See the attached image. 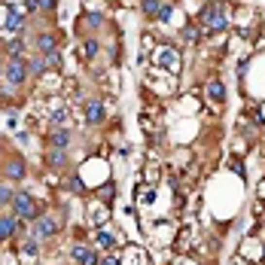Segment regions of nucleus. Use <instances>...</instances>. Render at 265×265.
I'll list each match as a JSON object with an SVG mask.
<instances>
[{"label": "nucleus", "instance_id": "nucleus-1", "mask_svg": "<svg viewBox=\"0 0 265 265\" xmlns=\"http://www.w3.org/2000/svg\"><path fill=\"white\" fill-rule=\"evenodd\" d=\"M201 25L207 28V31H223L226 28V9L220 6V3H211L201 13Z\"/></svg>", "mask_w": 265, "mask_h": 265}, {"label": "nucleus", "instance_id": "nucleus-2", "mask_svg": "<svg viewBox=\"0 0 265 265\" xmlns=\"http://www.w3.org/2000/svg\"><path fill=\"white\" fill-rule=\"evenodd\" d=\"M13 207H16V213H18V216H25V220H31V223L40 216L37 204H34V198H31L28 192H16V195H13Z\"/></svg>", "mask_w": 265, "mask_h": 265}, {"label": "nucleus", "instance_id": "nucleus-3", "mask_svg": "<svg viewBox=\"0 0 265 265\" xmlns=\"http://www.w3.org/2000/svg\"><path fill=\"white\" fill-rule=\"evenodd\" d=\"M28 79V61L25 58H13L6 67V83L9 86H21Z\"/></svg>", "mask_w": 265, "mask_h": 265}, {"label": "nucleus", "instance_id": "nucleus-4", "mask_svg": "<svg viewBox=\"0 0 265 265\" xmlns=\"http://www.w3.org/2000/svg\"><path fill=\"white\" fill-rule=\"evenodd\" d=\"M71 256H73L79 265H98V256H95L88 247H83V244H73V247H71Z\"/></svg>", "mask_w": 265, "mask_h": 265}, {"label": "nucleus", "instance_id": "nucleus-5", "mask_svg": "<svg viewBox=\"0 0 265 265\" xmlns=\"http://www.w3.org/2000/svg\"><path fill=\"white\" fill-rule=\"evenodd\" d=\"M55 220H49V216H37L34 220V232H37V238H52L55 235Z\"/></svg>", "mask_w": 265, "mask_h": 265}, {"label": "nucleus", "instance_id": "nucleus-6", "mask_svg": "<svg viewBox=\"0 0 265 265\" xmlns=\"http://www.w3.org/2000/svg\"><path fill=\"white\" fill-rule=\"evenodd\" d=\"M18 229H21V220H16V216H0V241L13 238Z\"/></svg>", "mask_w": 265, "mask_h": 265}, {"label": "nucleus", "instance_id": "nucleus-7", "mask_svg": "<svg viewBox=\"0 0 265 265\" xmlns=\"http://www.w3.org/2000/svg\"><path fill=\"white\" fill-rule=\"evenodd\" d=\"M159 61H162L165 67H171V73L180 71V55H177L174 49H165V46H162V52H159Z\"/></svg>", "mask_w": 265, "mask_h": 265}, {"label": "nucleus", "instance_id": "nucleus-8", "mask_svg": "<svg viewBox=\"0 0 265 265\" xmlns=\"http://www.w3.org/2000/svg\"><path fill=\"white\" fill-rule=\"evenodd\" d=\"M67 143H71V131L58 128V131L49 134V149H67Z\"/></svg>", "mask_w": 265, "mask_h": 265}, {"label": "nucleus", "instance_id": "nucleus-9", "mask_svg": "<svg viewBox=\"0 0 265 265\" xmlns=\"http://www.w3.org/2000/svg\"><path fill=\"white\" fill-rule=\"evenodd\" d=\"M101 119H104V107H101V101H88V104H86V122L98 125Z\"/></svg>", "mask_w": 265, "mask_h": 265}, {"label": "nucleus", "instance_id": "nucleus-10", "mask_svg": "<svg viewBox=\"0 0 265 265\" xmlns=\"http://www.w3.org/2000/svg\"><path fill=\"white\" fill-rule=\"evenodd\" d=\"M21 25H25V18H21V9H18V6H9L6 28H9V31H21Z\"/></svg>", "mask_w": 265, "mask_h": 265}, {"label": "nucleus", "instance_id": "nucleus-11", "mask_svg": "<svg viewBox=\"0 0 265 265\" xmlns=\"http://www.w3.org/2000/svg\"><path fill=\"white\" fill-rule=\"evenodd\" d=\"M37 46H40V52H43V55L58 52V49H55V40L49 37V34H40V37H37Z\"/></svg>", "mask_w": 265, "mask_h": 265}, {"label": "nucleus", "instance_id": "nucleus-12", "mask_svg": "<svg viewBox=\"0 0 265 265\" xmlns=\"http://www.w3.org/2000/svg\"><path fill=\"white\" fill-rule=\"evenodd\" d=\"M98 247H101V250H113V247H116V238L101 229V232H98Z\"/></svg>", "mask_w": 265, "mask_h": 265}, {"label": "nucleus", "instance_id": "nucleus-13", "mask_svg": "<svg viewBox=\"0 0 265 265\" xmlns=\"http://www.w3.org/2000/svg\"><path fill=\"white\" fill-rule=\"evenodd\" d=\"M34 256H37V241L31 238V241H25V244H21V259H28V262H31Z\"/></svg>", "mask_w": 265, "mask_h": 265}, {"label": "nucleus", "instance_id": "nucleus-14", "mask_svg": "<svg viewBox=\"0 0 265 265\" xmlns=\"http://www.w3.org/2000/svg\"><path fill=\"white\" fill-rule=\"evenodd\" d=\"M46 162L55 165V168L64 165V149H49V153H46Z\"/></svg>", "mask_w": 265, "mask_h": 265}, {"label": "nucleus", "instance_id": "nucleus-15", "mask_svg": "<svg viewBox=\"0 0 265 265\" xmlns=\"http://www.w3.org/2000/svg\"><path fill=\"white\" fill-rule=\"evenodd\" d=\"M207 95H211V101H220V104H223V98H226V88H223V83H211Z\"/></svg>", "mask_w": 265, "mask_h": 265}, {"label": "nucleus", "instance_id": "nucleus-16", "mask_svg": "<svg viewBox=\"0 0 265 265\" xmlns=\"http://www.w3.org/2000/svg\"><path fill=\"white\" fill-rule=\"evenodd\" d=\"M6 177H9V180H18V177H25V165H21V162H13V165L6 168Z\"/></svg>", "mask_w": 265, "mask_h": 265}, {"label": "nucleus", "instance_id": "nucleus-17", "mask_svg": "<svg viewBox=\"0 0 265 265\" xmlns=\"http://www.w3.org/2000/svg\"><path fill=\"white\" fill-rule=\"evenodd\" d=\"M159 6H162L159 0H143V13L146 16H159Z\"/></svg>", "mask_w": 265, "mask_h": 265}, {"label": "nucleus", "instance_id": "nucleus-18", "mask_svg": "<svg viewBox=\"0 0 265 265\" xmlns=\"http://www.w3.org/2000/svg\"><path fill=\"white\" fill-rule=\"evenodd\" d=\"M64 119H67V110H52V113H49V122H52V125H61Z\"/></svg>", "mask_w": 265, "mask_h": 265}, {"label": "nucleus", "instance_id": "nucleus-19", "mask_svg": "<svg viewBox=\"0 0 265 265\" xmlns=\"http://www.w3.org/2000/svg\"><path fill=\"white\" fill-rule=\"evenodd\" d=\"M171 13H174V6H171V3H162V6H159V16H156V18L168 21V18H171Z\"/></svg>", "mask_w": 265, "mask_h": 265}, {"label": "nucleus", "instance_id": "nucleus-20", "mask_svg": "<svg viewBox=\"0 0 265 265\" xmlns=\"http://www.w3.org/2000/svg\"><path fill=\"white\" fill-rule=\"evenodd\" d=\"M28 71H34V73H43V71H46V61H43V58L31 61V64H28Z\"/></svg>", "mask_w": 265, "mask_h": 265}, {"label": "nucleus", "instance_id": "nucleus-21", "mask_svg": "<svg viewBox=\"0 0 265 265\" xmlns=\"http://www.w3.org/2000/svg\"><path fill=\"white\" fill-rule=\"evenodd\" d=\"M21 49H25V46H21L18 40H16V43H9V55H13V58H21Z\"/></svg>", "mask_w": 265, "mask_h": 265}, {"label": "nucleus", "instance_id": "nucleus-22", "mask_svg": "<svg viewBox=\"0 0 265 265\" xmlns=\"http://www.w3.org/2000/svg\"><path fill=\"white\" fill-rule=\"evenodd\" d=\"M13 195L16 192H9L6 186H0V204H9V201H13Z\"/></svg>", "mask_w": 265, "mask_h": 265}, {"label": "nucleus", "instance_id": "nucleus-23", "mask_svg": "<svg viewBox=\"0 0 265 265\" xmlns=\"http://www.w3.org/2000/svg\"><path fill=\"white\" fill-rule=\"evenodd\" d=\"M71 189H76V192H83L86 186H83V180H79V177H71Z\"/></svg>", "mask_w": 265, "mask_h": 265}, {"label": "nucleus", "instance_id": "nucleus-24", "mask_svg": "<svg viewBox=\"0 0 265 265\" xmlns=\"http://www.w3.org/2000/svg\"><path fill=\"white\" fill-rule=\"evenodd\" d=\"M183 37H186V40H195V37H198V28H186V31H183Z\"/></svg>", "mask_w": 265, "mask_h": 265}, {"label": "nucleus", "instance_id": "nucleus-25", "mask_svg": "<svg viewBox=\"0 0 265 265\" xmlns=\"http://www.w3.org/2000/svg\"><path fill=\"white\" fill-rule=\"evenodd\" d=\"M101 198L110 201V198H113V186H104V189H101Z\"/></svg>", "mask_w": 265, "mask_h": 265}, {"label": "nucleus", "instance_id": "nucleus-26", "mask_svg": "<svg viewBox=\"0 0 265 265\" xmlns=\"http://www.w3.org/2000/svg\"><path fill=\"white\" fill-rule=\"evenodd\" d=\"M37 6H43V9H55V0H37Z\"/></svg>", "mask_w": 265, "mask_h": 265}, {"label": "nucleus", "instance_id": "nucleus-27", "mask_svg": "<svg viewBox=\"0 0 265 265\" xmlns=\"http://www.w3.org/2000/svg\"><path fill=\"white\" fill-rule=\"evenodd\" d=\"M101 265H119V259H116V256H107V259H104Z\"/></svg>", "mask_w": 265, "mask_h": 265}, {"label": "nucleus", "instance_id": "nucleus-28", "mask_svg": "<svg viewBox=\"0 0 265 265\" xmlns=\"http://www.w3.org/2000/svg\"><path fill=\"white\" fill-rule=\"evenodd\" d=\"M259 195H262V198H265V180H262V186H259Z\"/></svg>", "mask_w": 265, "mask_h": 265}, {"label": "nucleus", "instance_id": "nucleus-29", "mask_svg": "<svg viewBox=\"0 0 265 265\" xmlns=\"http://www.w3.org/2000/svg\"><path fill=\"white\" fill-rule=\"evenodd\" d=\"M262 259H265V253H262Z\"/></svg>", "mask_w": 265, "mask_h": 265}]
</instances>
